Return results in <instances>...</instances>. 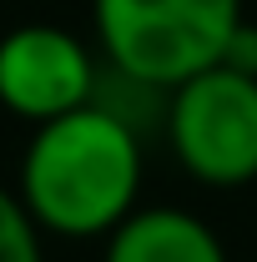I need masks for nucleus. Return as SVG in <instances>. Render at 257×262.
<instances>
[{"label": "nucleus", "mask_w": 257, "mask_h": 262, "mask_svg": "<svg viewBox=\"0 0 257 262\" xmlns=\"http://www.w3.org/2000/svg\"><path fill=\"white\" fill-rule=\"evenodd\" d=\"M141 182L146 136L101 101L31 126L15 166V196L61 242H106L141 207Z\"/></svg>", "instance_id": "f257e3e1"}, {"label": "nucleus", "mask_w": 257, "mask_h": 262, "mask_svg": "<svg viewBox=\"0 0 257 262\" xmlns=\"http://www.w3.org/2000/svg\"><path fill=\"white\" fill-rule=\"evenodd\" d=\"M242 20V0H91L101 61L161 91L212 71Z\"/></svg>", "instance_id": "f03ea898"}, {"label": "nucleus", "mask_w": 257, "mask_h": 262, "mask_svg": "<svg viewBox=\"0 0 257 262\" xmlns=\"http://www.w3.org/2000/svg\"><path fill=\"white\" fill-rule=\"evenodd\" d=\"M161 141L202 187L237 192L257 182V76L212 66L182 81L166 101Z\"/></svg>", "instance_id": "7ed1b4c3"}, {"label": "nucleus", "mask_w": 257, "mask_h": 262, "mask_svg": "<svg viewBox=\"0 0 257 262\" xmlns=\"http://www.w3.org/2000/svg\"><path fill=\"white\" fill-rule=\"evenodd\" d=\"M101 51L51 20H26L0 35V111L46 126L96 101Z\"/></svg>", "instance_id": "20e7f679"}, {"label": "nucleus", "mask_w": 257, "mask_h": 262, "mask_svg": "<svg viewBox=\"0 0 257 262\" xmlns=\"http://www.w3.org/2000/svg\"><path fill=\"white\" fill-rule=\"evenodd\" d=\"M101 262H232L217 227L187 207H136L101 242Z\"/></svg>", "instance_id": "39448f33"}, {"label": "nucleus", "mask_w": 257, "mask_h": 262, "mask_svg": "<svg viewBox=\"0 0 257 262\" xmlns=\"http://www.w3.org/2000/svg\"><path fill=\"white\" fill-rule=\"evenodd\" d=\"M0 262H46V232L35 227L15 187H0Z\"/></svg>", "instance_id": "423d86ee"}, {"label": "nucleus", "mask_w": 257, "mask_h": 262, "mask_svg": "<svg viewBox=\"0 0 257 262\" xmlns=\"http://www.w3.org/2000/svg\"><path fill=\"white\" fill-rule=\"evenodd\" d=\"M227 71H242V76H257V20H242L237 31H232V40H227L222 61Z\"/></svg>", "instance_id": "0eeeda50"}]
</instances>
